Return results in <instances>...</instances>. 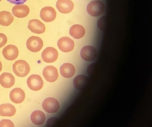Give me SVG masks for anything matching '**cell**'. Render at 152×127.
<instances>
[{
	"label": "cell",
	"mask_w": 152,
	"mask_h": 127,
	"mask_svg": "<svg viewBox=\"0 0 152 127\" xmlns=\"http://www.w3.org/2000/svg\"><path fill=\"white\" fill-rule=\"evenodd\" d=\"M10 96L12 102L15 104H20L24 100L25 94L22 89L16 88L11 91Z\"/></svg>",
	"instance_id": "16"
},
{
	"label": "cell",
	"mask_w": 152,
	"mask_h": 127,
	"mask_svg": "<svg viewBox=\"0 0 152 127\" xmlns=\"http://www.w3.org/2000/svg\"><path fill=\"white\" fill-rule=\"evenodd\" d=\"M30 9L26 5H17L12 9V14L16 17L24 18L28 16Z\"/></svg>",
	"instance_id": "14"
},
{
	"label": "cell",
	"mask_w": 152,
	"mask_h": 127,
	"mask_svg": "<svg viewBox=\"0 0 152 127\" xmlns=\"http://www.w3.org/2000/svg\"><path fill=\"white\" fill-rule=\"evenodd\" d=\"M27 83L28 87L35 91L41 89L44 84L41 76L37 74H33L30 76L27 80Z\"/></svg>",
	"instance_id": "6"
},
{
	"label": "cell",
	"mask_w": 152,
	"mask_h": 127,
	"mask_svg": "<svg viewBox=\"0 0 152 127\" xmlns=\"http://www.w3.org/2000/svg\"><path fill=\"white\" fill-rule=\"evenodd\" d=\"M27 0H7V1L11 4L15 5H23L24 4Z\"/></svg>",
	"instance_id": "27"
},
{
	"label": "cell",
	"mask_w": 152,
	"mask_h": 127,
	"mask_svg": "<svg viewBox=\"0 0 152 127\" xmlns=\"http://www.w3.org/2000/svg\"><path fill=\"white\" fill-rule=\"evenodd\" d=\"M41 18L47 23L52 22L56 19V12L52 7H47L43 8L40 11Z\"/></svg>",
	"instance_id": "8"
},
{
	"label": "cell",
	"mask_w": 152,
	"mask_h": 127,
	"mask_svg": "<svg viewBox=\"0 0 152 127\" xmlns=\"http://www.w3.org/2000/svg\"><path fill=\"white\" fill-rule=\"evenodd\" d=\"M105 7L103 2L100 1H93L87 6V10L89 15L91 16L98 17L104 13Z\"/></svg>",
	"instance_id": "1"
},
{
	"label": "cell",
	"mask_w": 152,
	"mask_h": 127,
	"mask_svg": "<svg viewBox=\"0 0 152 127\" xmlns=\"http://www.w3.org/2000/svg\"><path fill=\"white\" fill-rule=\"evenodd\" d=\"M42 107L47 112L54 113L58 111L59 104L58 101L54 98H48L43 101Z\"/></svg>",
	"instance_id": "5"
},
{
	"label": "cell",
	"mask_w": 152,
	"mask_h": 127,
	"mask_svg": "<svg viewBox=\"0 0 152 127\" xmlns=\"http://www.w3.org/2000/svg\"><path fill=\"white\" fill-rule=\"evenodd\" d=\"M70 34L72 37L75 39L83 38L85 34L84 27L80 25H75L70 29Z\"/></svg>",
	"instance_id": "20"
},
{
	"label": "cell",
	"mask_w": 152,
	"mask_h": 127,
	"mask_svg": "<svg viewBox=\"0 0 152 127\" xmlns=\"http://www.w3.org/2000/svg\"><path fill=\"white\" fill-rule=\"evenodd\" d=\"M58 47L59 49L64 52H69L73 50L75 43L73 41L68 37L61 38L58 40Z\"/></svg>",
	"instance_id": "9"
},
{
	"label": "cell",
	"mask_w": 152,
	"mask_h": 127,
	"mask_svg": "<svg viewBox=\"0 0 152 127\" xmlns=\"http://www.w3.org/2000/svg\"><path fill=\"white\" fill-rule=\"evenodd\" d=\"M42 74L46 80L50 82L56 81L58 76L57 69L52 66H49L44 68Z\"/></svg>",
	"instance_id": "10"
},
{
	"label": "cell",
	"mask_w": 152,
	"mask_h": 127,
	"mask_svg": "<svg viewBox=\"0 0 152 127\" xmlns=\"http://www.w3.org/2000/svg\"><path fill=\"white\" fill-rule=\"evenodd\" d=\"M4 58L7 60H15L17 58L19 54L18 49L15 45H9L4 48L2 51Z\"/></svg>",
	"instance_id": "12"
},
{
	"label": "cell",
	"mask_w": 152,
	"mask_h": 127,
	"mask_svg": "<svg viewBox=\"0 0 152 127\" xmlns=\"http://www.w3.org/2000/svg\"><path fill=\"white\" fill-rule=\"evenodd\" d=\"M7 42V38L4 34L0 33V48L5 46Z\"/></svg>",
	"instance_id": "25"
},
{
	"label": "cell",
	"mask_w": 152,
	"mask_h": 127,
	"mask_svg": "<svg viewBox=\"0 0 152 127\" xmlns=\"http://www.w3.org/2000/svg\"><path fill=\"white\" fill-rule=\"evenodd\" d=\"M15 83V77L11 73H4L0 76V84L4 88H11Z\"/></svg>",
	"instance_id": "17"
},
{
	"label": "cell",
	"mask_w": 152,
	"mask_h": 127,
	"mask_svg": "<svg viewBox=\"0 0 152 127\" xmlns=\"http://www.w3.org/2000/svg\"><path fill=\"white\" fill-rule=\"evenodd\" d=\"M14 21V17L10 12L2 11L0 12V25L8 26Z\"/></svg>",
	"instance_id": "22"
},
{
	"label": "cell",
	"mask_w": 152,
	"mask_h": 127,
	"mask_svg": "<svg viewBox=\"0 0 152 127\" xmlns=\"http://www.w3.org/2000/svg\"><path fill=\"white\" fill-rule=\"evenodd\" d=\"M16 112L15 107L10 104H4L0 105V115L2 116H12Z\"/></svg>",
	"instance_id": "19"
},
{
	"label": "cell",
	"mask_w": 152,
	"mask_h": 127,
	"mask_svg": "<svg viewBox=\"0 0 152 127\" xmlns=\"http://www.w3.org/2000/svg\"><path fill=\"white\" fill-rule=\"evenodd\" d=\"M61 75L66 78L72 77L75 73V68L72 64L65 63L61 66L60 68Z\"/></svg>",
	"instance_id": "18"
},
{
	"label": "cell",
	"mask_w": 152,
	"mask_h": 127,
	"mask_svg": "<svg viewBox=\"0 0 152 127\" xmlns=\"http://www.w3.org/2000/svg\"><path fill=\"white\" fill-rule=\"evenodd\" d=\"M107 18L106 16L103 17L100 19H99L98 21L97 25L99 29L101 31H105L107 24Z\"/></svg>",
	"instance_id": "23"
},
{
	"label": "cell",
	"mask_w": 152,
	"mask_h": 127,
	"mask_svg": "<svg viewBox=\"0 0 152 127\" xmlns=\"http://www.w3.org/2000/svg\"><path fill=\"white\" fill-rule=\"evenodd\" d=\"M13 71L17 76L20 77L26 76L30 72V67L27 62L24 60L16 61L13 66Z\"/></svg>",
	"instance_id": "2"
},
{
	"label": "cell",
	"mask_w": 152,
	"mask_h": 127,
	"mask_svg": "<svg viewBox=\"0 0 152 127\" xmlns=\"http://www.w3.org/2000/svg\"><path fill=\"white\" fill-rule=\"evenodd\" d=\"M89 83V80L87 76L83 74L77 75L73 80V84L76 89L83 91L87 88Z\"/></svg>",
	"instance_id": "15"
},
{
	"label": "cell",
	"mask_w": 152,
	"mask_h": 127,
	"mask_svg": "<svg viewBox=\"0 0 152 127\" xmlns=\"http://www.w3.org/2000/svg\"><path fill=\"white\" fill-rule=\"evenodd\" d=\"M46 119V115L42 111L36 110L31 115V121L35 125H40L43 123Z\"/></svg>",
	"instance_id": "21"
},
{
	"label": "cell",
	"mask_w": 152,
	"mask_h": 127,
	"mask_svg": "<svg viewBox=\"0 0 152 127\" xmlns=\"http://www.w3.org/2000/svg\"><path fill=\"white\" fill-rule=\"evenodd\" d=\"M1 1V0H0V2Z\"/></svg>",
	"instance_id": "29"
},
{
	"label": "cell",
	"mask_w": 152,
	"mask_h": 127,
	"mask_svg": "<svg viewBox=\"0 0 152 127\" xmlns=\"http://www.w3.org/2000/svg\"><path fill=\"white\" fill-rule=\"evenodd\" d=\"M58 53L57 50L53 47L46 48L42 54V60L47 63H53L57 59Z\"/></svg>",
	"instance_id": "7"
},
{
	"label": "cell",
	"mask_w": 152,
	"mask_h": 127,
	"mask_svg": "<svg viewBox=\"0 0 152 127\" xmlns=\"http://www.w3.org/2000/svg\"><path fill=\"white\" fill-rule=\"evenodd\" d=\"M43 46V41L39 37L32 36L29 38L26 42V47L30 51L33 52L39 51Z\"/></svg>",
	"instance_id": "3"
},
{
	"label": "cell",
	"mask_w": 152,
	"mask_h": 127,
	"mask_svg": "<svg viewBox=\"0 0 152 127\" xmlns=\"http://www.w3.org/2000/svg\"><path fill=\"white\" fill-rule=\"evenodd\" d=\"M58 10L63 14H68L73 9V3L71 0H58L56 4Z\"/></svg>",
	"instance_id": "11"
},
{
	"label": "cell",
	"mask_w": 152,
	"mask_h": 127,
	"mask_svg": "<svg viewBox=\"0 0 152 127\" xmlns=\"http://www.w3.org/2000/svg\"><path fill=\"white\" fill-rule=\"evenodd\" d=\"M80 55L83 60L88 62H90L93 61L96 58L97 51L92 46H85L81 50Z\"/></svg>",
	"instance_id": "4"
},
{
	"label": "cell",
	"mask_w": 152,
	"mask_h": 127,
	"mask_svg": "<svg viewBox=\"0 0 152 127\" xmlns=\"http://www.w3.org/2000/svg\"><path fill=\"white\" fill-rule=\"evenodd\" d=\"M14 127V124L9 120H2L0 122V127Z\"/></svg>",
	"instance_id": "24"
},
{
	"label": "cell",
	"mask_w": 152,
	"mask_h": 127,
	"mask_svg": "<svg viewBox=\"0 0 152 127\" xmlns=\"http://www.w3.org/2000/svg\"><path fill=\"white\" fill-rule=\"evenodd\" d=\"M95 69H96V65H95V64H91L88 67V70H87L88 73L90 75H92L95 72Z\"/></svg>",
	"instance_id": "26"
},
{
	"label": "cell",
	"mask_w": 152,
	"mask_h": 127,
	"mask_svg": "<svg viewBox=\"0 0 152 127\" xmlns=\"http://www.w3.org/2000/svg\"><path fill=\"white\" fill-rule=\"evenodd\" d=\"M2 64H1V62L0 61V72H1V71L2 70Z\"/></svg>",
	"instance_id": "28"
},
{
	"label": "cell",
	"mask_w": 152,
	"mask_h": 127,
	"mask_svg": "<svg viewBox=\"0 0 152 127\" xmlns=\"http://www.w3.org/2000/svg\"><path fill=\"white\" fill-rule=\"evenodd\" d=\"M28 27L32 32L37 34L43 33L46 29L44 24L38 19L30 20L28 23Z\"/></svg>",
	"instance_id": "13"
}]
</instances>
